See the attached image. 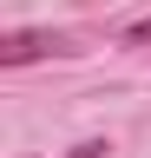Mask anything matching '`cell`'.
<instances>
[{
    "instance_id": "cell-2",
    "label": "cell",
    "mask_w": 151,
    "mask_h": 158,
    "mask_svg": "<svg viewBox=\"0 0 151 158\" xmlns=\"http://www.w3.org/2000/svg\"><path fill=\"white\" fill-rule=\"evenodd\" d=\"M125 46H151V20H131V27H125Z\"/></svg>"
},
{
    "instance_id": "cell-3",
    "label": "cell",
    "mask_w": 151,
    "mask_h": 158,
    "mask_svg": "<svg viewBox=\"0 0 151 158\" xmlns=\"http://www.w3.org/2000/svg\"><path fill=\"white\" fill-rule=\"evenodd\" d=\"M105 152H112L105 138H85V145H79V152H66V158H105Z\"/></svg>"
},
{
    "instance_id": "cell-1",
    "label": "cell",
    "mask_w": 151,
    "mask_h": 158,
    "mask_svg": "<svg viewBox=\"0 0 151 158\" xmlns=\"http://www.w3.org/2000/svg\"><path fill=\"white\" fill-rule=\"evenodd\" d=\"M46 53H79L72 33H7L0 40V66H26V59H46Z\"/></svg>"
}]
</instances>
